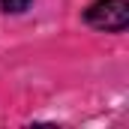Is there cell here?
<instances>
[{"mask_svg": "<svg viewBox=\"0 0 129 129\" xmlns=\"http://www.w3.org/2000/svg\"><path fill=\"white\" fill-rule=\"evenodd\" d=\"M84 21L105 33H123L129 24V3L126 0H99L84 12Z\"/></svg>", "mask_w": 129, "mask_h": 129, "instance_id": "6da1fadb", "label": "cell"}, {"mask_svg": "<svg viewBox=\"0 0 129 129\" xmlns=\"http://www.w3.org/2000/svg\"><path fill=\"white\" fill-rule=\"evenodd\" d=\"M30 0H0V12H24Z\"/></svg>", "mask_w": 129, "mask_h": 129, "instance_id": "7a4b0ae2", "label": "cell"}]
</instances>
